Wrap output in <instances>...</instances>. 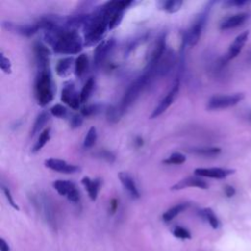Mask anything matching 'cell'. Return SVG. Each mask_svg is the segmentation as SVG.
Masks as SVG:
<instances>
[{
	"instance_id": "e0dca14e",
	"label": "cell",
	"mask_w": 251,
	"mask_h": 251,
	"mask_svg": "<svg viewBox=\"0 0 251 251\" xmlns=\"http://www.w3.org/2000/svg\"><path fill=\"white\" fill-rule=\"evenodd\" d=\"M119 179L122 183V185L124 186V188L126 190V192L134 199H138L140 197V193L139 190L136 186V183L134 181V179L132 178V176L126 172H121L119 174Z\"/></svg>"
},
{
	"instance_id": "ee69618b",
	"label": "cell",
	"mask_w": 251,
	"mask_h": 251,
	"mask_svg": "<svg viewBox=\"0 0 251 251\" xmlns=\"http://www.w3.org/2000/svg\"><path fill=\"white\" fill-rule=\"evenodd\" d=\"M250 119H251V114H250Z\"/></svg>"
},
{
	"instance_id": "8fae6325",
	"label": "cell",
	"mask_w": 251,
	"mask_h": 251,
	"mask_svg": "<svg viewBox=\"0 0 251 251\" xmlns=\"http://www.w3.org/2000/svg\"><path fill=\"white\" fill-rule=\"evenodd\" d=\"M114 44H115L114 39H109V40L101 41L97 45L94 51V56H93V64L96 68H99L105 62V60L108 58L109 54L111 53L114 47Z\"/></svg>"
},
{
	"instance_id": "3957f363",
	"label": "cell",
	"mask_w": 251,
	"mask_h": 251,
	"mask_svg": "<svg viewBox=\"0 0 251 251\" xmlns=\"http://www.w3.org/2000/svg\"><path fill=\"white\" fill-rule=\"evenodd\" d=\"M34 94L38 105L44 107L54 98V86L49 67L37 69L34 82Z\"/></svg>"
},
{
	"instance_id": "4dcf8cb0",
	"label": "cell",
	"mask_w": 251,
	"mask_h": 251,
	"mask_svg": "<svg viewBox=\"0 0 251 251\" xmlns=\"http://www.w3.org/2000/svg\"><path fill=\"white\" fill-rule=\"evenodd\" d=\"M185 160H186L185 155L178 152H175L171 154L168 158L163 160V163L167 165H180V164H183Z\"/></svg>"
},
{
	"instance_id": "7a4b0ae2",
	"label": "cell",
	"mask_w": 251,
	"mask_h": 251,
	"mask_svg": "<svg viewBox=\"0 0 251 251\" xmlns=\"http://www.w3.org/2000/svg\"><path fill=\"white\" fill-rule=\"evenodd\" d=\"M108 28L109 14L106 4H104L93 14L88 16V19L83 25L85 44L91 45L100 41Z\"/></svg>"
},
{
	"instance_id": "9a60e30c",
	"label": "cell",
	"mask_w": 251,
	"mask_h": 251,
	"mask_svg": "<svg viewBox=\"0 0 251 251\" xmlns=\"http://www.w3.org/2000/svg\"><path fill=\"white\" fill-rule=\"evenodd\" d=\"M8 29L15 31L16 33L22 34V35H25V36H30L32 34H34L35 32H37L40 28V23L39 21L37 23L34 24H12V23H7V25H4Z\"/></svg>"
},
{
	"instance_id": "4fadbf2b",
	"label": "cell",
	"mask_w": 251,
	"mask_h": 251,
	"mask_svg": "<svg viewBox=\"0 0 251 251\" xmlns=\"http://www.w3.org/2000/svg\"><path fill=\"white\" fill-rule=\"evenodd\" d=\"M33 53L37 69L49 67L50 51L43 43L35 42L33 45Z\"/></svg>"
},
{
	"instance_id": "ba28073f",
	"label": "cell",
	"mask_w": 251,
	"mask_h": 251,
	"mask_svg": "<svg viewBox=\"0 0 251 251\" xmlns=\"http://www.w3.org/2000/svg\"><path fill=\"white\" fill-rule=\"evenodd\" d=\"M179 90V79L176 78L175 83L173 84V86L171 87L170 91L167 93V95L159 102V104L156 106V108L153 110L150 118L154 119L159 117L160 115H162L164 112L167 111V109L174 103L177 93Z\"/></svg>"
},
{
	"instance_id": "2e32d148",
	"label": "cell",
	"mask_w": 251,
	"mask_h": 251,
	"mask_svg": "<svg viewBox=\"0 0 251 251\" xmlns=\"http://www.w3.org/2000/svg\"><path fill=\"white\" fill-rule=\"evenodd\" d=\"M208 183L203 180L200 176H188L185 177L179 181H177L176 184H174L171 187V190H180L186 187H197L201 189H207L208 188Z\"/></svg>"
},
{
	"instance_id": "ffe728a7",
	"label": "cell",
	"mask_w": 251,
	"mask_h": 251,
	"mask_svg": "<svg viewBox=\"0 0 251 251\" xmlns=\"http://www.w3.org/2000/svg\"><path fill=\"white\" fill-rule=\"evenodd\" d=\"M81 183L85 187L89 198L92 201H95L98 196V192L101 186V179L100 178H90L89 176H84L81 179Z\"/></svg>"
},
{
	"instance_id": "74e56055",
	"label": "cell",
	"mask_w": 251,
	"mask_h": 251,
	"mask_svg": "<svg viewBox=\"0 0 251 251\" xmlns=\"http://www.w3.org/2000/svg\"><path fill=\"white\" fill-rule=\"evenodd\" d=\"M83 116L81 114H75L73 115V117L71 118L70 121V126L72 128H77L81 126L82 122H83Z\"/></svg>"
},
{
	"instance_id": "277c9868",
	"label": "cell",
	"mask_w": 251,
	"mask_h": 251,
	"mask_svg": "<svg viewBox=\"0 0 251 251\" xmlns=\"http://www.w3.org/2000/svg\"><path fill=\"white\" fill-rule=\"evenodd\" d=\"M154 75H155L152 72L147 70L142 75L138 76L134 81H132L129 84V86L126 90V92L123 96L122 102L120 104V107L124 113L132 103L135 102V100L139 97L142 90L145 88V86L149 83V81L152 79V77Z\"/></svg>"
},
{
	"instance_id": "484cf974",
	"label": "cell",
	"mask_w": 251,
	"mask_h": 251,
	"mask_svg": "<svg viewBox=\"0 0 251 251\" xmlns=\"http://www.w3.org/2000/svg\"><path fill=\"white\" fill-rule=\"evenodd\" d=\"M183 4V1L180 0H168V1H160L159 6L164 11L173 14L180 10L181 6Z\"/></svg>"
},
{
	"instance_id": "8d00e7d4",
	"label": "cell",
	"mask_w": 251,
	"mask_h": 251,
	"mask_svg": "<svg viewBox=\"0 0 251 251\" xmlns=\"http://www.w3.org/2000/svg\"><path fill=\"white\" fill-rule=\"evenodd\" d=\"M0 68L5 74H11L12 72V64L10 60L3 54L1 53V63H0Z\"/></svg>"
},
{
	"instance_id": "83f0119b",
	"label": "cell",
	"mask_w": 251,
	"mask_h": 251,
	"mask_svg": "<svg viewBox=\"0 0 251 251\" xmlns=\"http://www.w3.org/2000/svg\"><path fill=\"white\" fill-rule=\"evenodd\" d=\"M124 112L120 106H110L106 111V117L110 123L119 122Z\"/></svg>"
},
{
	"instance_id": "d6986e66",
	"label": "cell",
	"mask_w": 251,
	"mask_h": 251,
	"mask_svg": "<svg viewBox=\"0 0 251 251\" xmlns=\"http://www.w3.org/2000/svg\"><path fill=\"white\" fill-rule=\"evenodd\" d=\"M248 18H249V15L247 13H239V14L232 15L228 18H226L221 23L220 28L222 30H226V29H230V28L237 27V26L241 25Z\"/></svg>"
},
{
	"instance_id": "5b68a950",
	"label": "cell",
	"mask_w": 251,
	"mask_h": 251,
	"mask_svg": "<svg viewBox=\"0 0 251 251\" xmlns=\"http://www.w3.org/2000/svg\"><path fill=\"white\" fill-rule=\"evenodd\" d=\"M244 98L243 93H234L228 95H215L212 96L207 104L209 110H220L232 107L239 103Z\"/></svg>"
},
{
	"instance_id": "836d02e7",
	"label": "cell",
	"mask_w": 251,
	"mask_h": 251,
	"mask_svg": "<svg viewBox=\"0 0 251 251\" xmlns=\"http://www.w3.org/2000/svg\"><path fill=\"white\" fill-rule=\"evenodd\" d=\"M173 233L176 237L180 238V239H190L191 238V234H190L189 230H187L186 228H184L182 226H176L173 230Z\"/></svg>"
},
{
	"instance_id": "d6a6232c",
	"label": "cell",
	"mask_w": 251,
	"mask_h": 251,
	"mask_svg": "<svg viewBox=\"0 0 251 251\" xmlns=\"http://www.w3.org/2000/svg\"><path fill=\"white\" fill-rule=\"evenodd\" d=\"M67 113V108L61 104H56L50 109V114L56 118H65Z\"/></svg>"
},
{
	"instance_id": "1f68e13d",
	"label": "cell",
	"mask_w": 251,
	"mask_h": 251,
	"mask_svg": "<svg viewBox=\"0 0 251 251\" xmlns=\"http://www.w3.org/2000/svg\"><path fill=\"white\" fill-rule=\"evenodd\" d=\"M96 139H97V130H96V127L91 126V127L88 129V131H87V133H86V135H85V137H84V140H83V146H84V148H90V147H92V146L95 144Z\"/></svg>"
},
{
	"instance_id": "f35d334b",
	"label": "cell",
	"mask_w": 251,
	"mask_h": 251,
	"mask_svg": "<svg viewBox=\"0 0 251 251\" xmlns=\"http://www.w3.org/2000/svg\"><path fill=\"white\" fill-rule=\"evenodd\" d=\"M96 155H97L99 158L104 159L105 161H107V162H109V163H113V162L115 161V155H114L112 152L108 151V150H101V151H99Z\"/></svg>"
},
{
	"instance_id": "f1b7e54d",
	"label": "cell",
	"mask_w": 251,
	"mask_h": 251,
	"mask_svg": "<svg viewBox=\"0 0 251 251\" xmlns=\"http://www.w3.org/2000/svg\"><path fill=\"white\" fill-rule=\"evenodd\" d=\"M93 87H94V79L93 77H89L86 82L84 83L81 91H80V101L81 103H85L88 98L90 97L91 95V92L93 90Z\"/></svg>"
},
{
	"instance_id": "30bf717a",
	"label": "cell",
	"mask_w": 251,
	"mask_h": 251,
	"mask_svg": "<svg viewBox=\"0 0 251 251\" xmlns=\"http://www.w3.org/2000/svg\"><path fill=\"white\" fill-rule=\"evenodd\" d=\"M61 100L74 110H77L81 103L80 94L75 90L73 83H67L62 89Z\"/></svg>"
},
{
	"instance_id": "e575fe53",
	"label": "cell",
	"mask_w": 251,
	"mask_h": 251,
	"mask_svg": "<svg viewBox=\"0 0 251 251\" xmlns=\"http://www.w3.org/2000/svg\"><path fill=\"white\" fill-rule=\"evenodd\" d=\"M100 110V107L98 105H88L86 107H83L80 111V114L83 117H90L95 114H97Z\"/></svg>"
},
{
	"instance_id": "8992f818",
	"label": "cell",
	"mask_w": 251,
	"mask_h": 251,
	"mask_svg": "<svg viewBox=\"0 0 251 251\" xmlns=\"http://www.w3.org/2000/svg\"><path fill=\"white\" fill-rule=\"evenodd\" d=\"M208 12L207 10H204L201 14H199L195 21L192 23L191 26L188 28V30L185 32L184 35V41L189 46H194L199 41V38L201 36L203 26L205 25L206 19H207Z\"/></svg>"
},
{
	"instance_id": "ac0fdd59",
	"label": "cell",
	"mask_w": 251,
	"mask_h": 251,
	"mask_svg": "<svg viewBox=\"0 0 251 251\" xmlns=\"http://www.w3.org/2000/svg\"><path fill=\"white\" fill-rule=\"evenodd\" d=\"M248 35H249V32L248 31H244V32H242V33H240L239 35L236 36V38L234 39V41L230 44V46L228 48L227 54L226 56V60H231V59L235 58L239 54V52L241 51L243 45L247 41Z\"/></svg>"
},
{
	"instance_id": "7402d4cb",
	"label": "cell",
	"mask_w": 251,
	"mask_h": 251,
	"mask_svg": "<svg viewBox=\"0 0 251 251\" xmlns=\"http://www.w3.org/2000/svg\"><path fill=\"white\" fill-rule=\"evenodd\" d=\"M187 207H188V203H179V204H176V205L171 207L169 210H167V211L163 214V216H162L163 221L166 222V223L172 221V220L175 219L178 214H180L181 212H183Z\"/></svg>"
},
{
	"instance_id": "7bdbcfd3",
	"label": "cell",
	"mask_w": 251,
	"mask_h": 251,
	"mask_svg": "<svg viewBox=\"0 0 251 251\" xmlns=\"http://www.w3.org/2000/svg\"><path fill=\"white\" fill-rule=\"evenodd\" d=\"M118 203H119V202H118L117 199H113V200L111 201V203H110V211H111L112 214L116 212V210H117V208H118Z\"/></svg>"
},
{
	"instance_id": "ab89813d",
	"label": "cell",
	"mask_w": 251,
	"mask_h": 251,
	"mask_svg": "<svg viewBox=\"0 0 251 251\" xmlns=\"http://www.w3.org/2000/svg\"><path fill=\"white\" fill-rule=\"evenodd\" d=\"M248 2L244 1V0H232V1L226 2V5H227V6H242V5H245Z\"/></svg>"
},
{
	"instance_id": "7c38bea8",
	"label": "cell",
	"mask_w": 251,
	"mask_h": 251,
	"mask_svg": "<svg viewBox=\"0 0 251 251\" xmlns=\"http://www.w3.org/2000/svg\"><path fill=\"white\" fill-rule=\"evenodd\" d=\"M44 165L46 168H48L52 171L64 173V174H75L80 170V168L76 165L69 164L64 160L55 159V158H49V159L45 160Z\"/></svg>"
},
{
	"instance_id": "9c48e42d",
	"label": "cell",
	"mask_w": 251,
	"mask_h": 251,
	"mask_svg": "<svg viewBox=\"0 0 251 251\" xmlns=\"http://www.w3.org/2000/svg\"><path fill=\"white\" fill-rule=\"evenodd\" d=\"M166 53V34H162L156 41L148 59V71H154Z\"/></svg>"
},
{
	"instance_id": "4316f807",
	"label": "cell",
	"mask_w": 251,
	"mask_h": 251,
	"mask_svg": "<svg viewBox=\"0 0 251 251\" xmlns=\"http://www.w3.org/2000/svg\"><path fill=\"white\" fill-rule=\"evenodd\" d=\"M200 215L202 218H204L206 221H208V223L210 224V226L213 228H218L220 226V222L216 216V214L213 212L212 209L210 208H205L202 209L200 211Z\"/></svg>"
},
{
	"instance_id": "603a6c76",
	"label": "cell",
	"mask_w": 251,
	"mask_h": 251,
	"mask_svg": "<svg viewBox=\"0 0 251 251\" xmlns=\"http://www.w3.org/2000/svg\"><path fill=\"white\" fill-rule=\"evenodd\" d=\"M88 69V58L85 54H80L75 62V73L77 77H81Z\"/></svg>"
},
{
	"instance_id": "d4e9b609",
	"label": "cell",
	"mask_w": 251,
	"mask_h": 251,
	"mask_svg": "<svg viewBox=\"0 0 251 251\" xmlns=\"http://www.w3.org/2000/svg\"><path fill=\"white\" fill-rule=\"evenodd\" d=\"M49 139H50V127H46L40 132L36 142L34 143L32 150H31L32 153H36V152L40 151L42 149V147H44L45 144L49 141Z\"/></svg>"
},
{
	"instance_id": "44dd1931",
	"label": "cell",
	"mask_w": 251,
	"mask_h": 251,
	"mask_svg": "<svg viewBox=\"0 0 251 251\" xmlns=\"http://www.w3.org/2000/svg\"><path fill=\"white\" fill-rule=\"evenodd\" d=\"M73 65V58L72 57H66V58H62L60 59L55 67V71L56 74L59 76L65 77L67 75H69V74L71 73V68Z\"/></svg>"
},
{
	"instance_id": "60d3db41",
	"label": "cell",
	"mask_w": 251,
	"mask_h": 251,
	"mask_svg": "<svg viewBox=\"0 0 251 251\" xmlns=\"http://www.w3.org/2000/svg\"><path fill=\"white\" fill-rule=\"evenodd\" d=\"M225 193H226V195L227 197H231V196L234 195L235 189L232 186H230V185H226L225 186Z\"/></svg>"
},
{
	"instance_id": "5bb4252c",
	"label": "cell",
	"mask_w": 251,
	"mask_h": 251,
	"mask_svg": "<svg viewBox=\"0 0 251 251\" xmlns=\"http://www.w3.org/2000/svg\"><path fill=\"white\" fill-rule=\"evenodd\" d=\"M234 171L223 168H197L194 170V174L197 176L211 177V178H225Z\"/></svg>"
},
{
	"instance_id": "cb8c5ba5",
	"label": "cell",
	"mask_w": 251,
	"mask_h": 251,
	"mask_svg": "<svg viewBox=\"0 0 251 251\" xmlns=\"http://www.w3.org/2000/svg\"><path fill=\"white\" fill-rule=\"evenodd\" d=\"M48 121H49V114L47 112L40 113L35 119V122L33 124V126L31 129V136H34L36 133H39Z\"/></svg>"
},
{
	"instance_id": "52a82bcc",
	"label": "cell",
	"mask_w": 251,
	"mask_h": 251,
	"mask_svg": "<svg viewBox=\"0 0 251 251\" xmlns=\"http://www.w3.org/2000/svg\"><path fill=\"white\" fill-rule=\"evenodd\" d=\"M52 185L61 196L67 197L68 200H70L71 202L76 203L79 201L80 193L74 182L70 180L58 179V180H55L52 183Z\"/></svg>"
},
{
	"instance_id": "d590c367",
	"label": "cell",
	"mask_w": 251,
	"mask_h": 251,
	"mask_svg": "<svg viewBox=\"0 0 251 251\" xmlns=\"http://www.w3.org/2000/svg\"><path fill=\"white\" fill-rule=\"evenodd\" d=\"M1 188H2V191H3V193H4V195H5L6 199H7V201L9 202V204H10L14 209H16V210H20L19 206L16 204V202H15V200H14V198H13L12 194H11L10 189H9L7 186H5L3 183L1 184Z\"/></svg>"
},
{
	"instance_id": "6da1fadb",
	"label": "cell",
	"mask_w": 251,
	"mask_h": 251,
	"mask_svg": "<svg viewBox=\"0 0 251 251\" xmlns=\"http://www.w3.org/2000/svg\"><path fill=\"white\" fill-rule=\"evenodd\" d=\"M44 32L45 40L57 54L75 55L78 54L82 49V39L75 28L60 25Z\"/></svg>"
},
{
	"instance_id": "b9f144b4",
	"label": "cell",
	"mask_w": 251,
	"mask_h": 251,
	"mask_svg": "<svg viewBox=\"0 0 251 251\" xmlns=\"http://www.w3.org/2000/svg\"><path fill=\"white\" fill-rule=\"evenodd\" d=\"M0 251H10V246L4 238L0 239Z\"/></svg>"
},
{
	"instance_id": "f546056e",
	"label": "cell",
	"mask_w": 251,
	"mask_h": 251,
	"mask_svg": "<svg viewBox=\"0 0 251 251\" xmlns=\"http://www.w3.org/2000/svg\"><path fill=\"white\" fill-rule=\"evenodd\" d=\"M189 152L195 153L198 155H204V156H213L217 155L221 152V148L219 147H196L189 149Z\"/></svg>"
}]
</instances>
